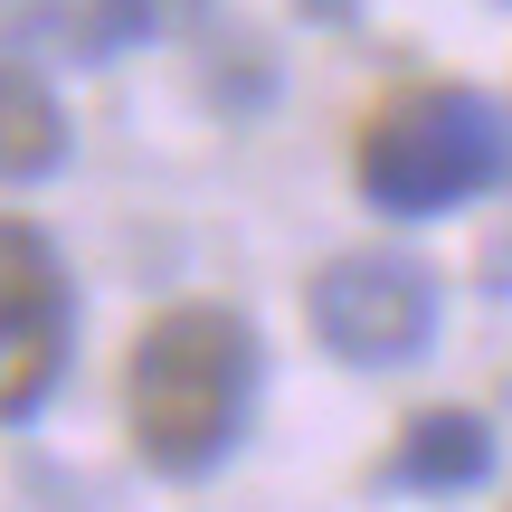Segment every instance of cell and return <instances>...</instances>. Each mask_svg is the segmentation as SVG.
<instances>
[{
	"instance_id": "obj_8",
	"label": "cell",
	"mask_w": 512,
	"mask_h": 512,
	"mask_svg": "<svg viewBox=\"0 0 512 512\" xmlns=\"http://www.w3.org/2000/svg\"><path fill=\"white\" fill-rule=\"evenodd\" d=\"M67 10H76V0H0V48H29V38H48Z\"/></svg>"
},
{
	"instance_id": "obj_3",
	"label": "cell",
	"mask_w": 512,
	"mask_h": 512,
	"mask_svg": "<svg viewBox=\"0 0 512 512\" xmlns=\"http://www.w3.org/2000/svg\"><path fill=\"white\" fill-rule=\"evenodd\" d=\"M313 332H323L332 361H361V370H399L437 342V275L399 247H361V256H332L304 294Z\"/></svg>"
},
{
	"instance_id": "obj_5",
	"label": "cell",
	"mask_w": 512,
	"mask_h": 512,
	"mask_svg": "<svg viewBox=\"0 0 512 512\" xmlns=\"http://www.w3.org/2000/svg\"><path fill=\"white\" fill-rule=\"evenodd\" d=\"M484 475H494V427L475 408H418L389 446V484L408 494H475Z\"/></svg>"
},
{
	"instance_id": "obj_4",
	"label": "cell",
	"mask_w": 512,
	"mask_h": 512,
	"mask_svg": "<svg viewBox=\"0 0 512 512\" xmlns=\"http://www.w3.org/2000/svg\"><path fill=\"white\" fill-rule=\"evenodd\" d=\"M67 370V266L29 219H0V418H29Z\"/></svg>"
},
{
	"instance_id": "obj_7",
	"label": "cell",
	"mask_w": 512,
	"mask_h": 512,
	"mask_svg": "<svg viewBox=\"0 0 512 512\" xmlns=\"http://www.w3.org/2000/svg\"><path fill=\"white\" fill-rule=\"evenodd\" d=\"M152 19H162V0H76V10H67V38H76L86 67H105V57H124Z\"/></svg>"
},
{
	"instance_id": "obj_2",
	"label": "cell",
	"mask_w": 512,
	"mask_h": 512,
	"mask_svg": "<svg viewBox=\"0 0 512 512\" xmlns=\"http://www.w3.org/2000/svg\"><path fill=\"white\" fill-rule=\"evenodd\" d=\"M361 200L389 219H437L465 209L512 171V124L484 105L475 86H399L351 143Z\"/></svg>"
},
{
	"instance_id": "obj_6",
	"label": "cell",
	"mask_w": 512,
	"mask_h": 512,
	"mask_svg": "<svg viewBox=\"0 0 512 512\" xmlns=\"http://www.w3.org/2000/svg\"><path fill=\"white\" fill-rule=\"evenodd\" d=\"M57 152H67V114H57V95L38 86L29 67L0 57V181H38V171H57Z\"/></svg>"
},
{
	"instance_id": "obj_1",
	"label": "cell",
	"mask_w": 512,
	"mask_h": 512,
	"mask_svg": "<svg viewBox=\"0 0 512 512\" xmlns=\"http://www.w3.org/2000/svg\"><path fill=\"white\" fill-rule=\"evenodd\" d=\"M256 408V332L228 304H171L133 342L124 427L152 475H209Z\"/></svg>"
}]
</instances>
